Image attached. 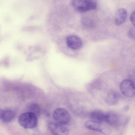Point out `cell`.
Instances as JSON below:
<instances>
[{
	"mask_svg": "<svg viewBox=\"0 0 135 135\" xmlns=\"http://www.w3.org/2000/svg\"><path fill=\"white\" fill-rule=\"evenodd\" d=\"M119 98L118 93L114 90H111L108 93L105 98V101L107 104L114 105L118 103Z\"/></svg>",
	"mask_w": 135,
	"mask_h": 135,
	"instance_id": "obj_9",
	"label": "cell"
},
{
	"mask_svg": "<svg viewBox=\"0 0 135 135\" xmlns=\"http://www.w3.org/2000/svg\"><path fill=\"white\" fill-rule=\"evenodd\" d=\"M30 110L29 112L34 113L37 115L40 113V108L37 104H33L30 107Z\"/></svg>",
	"mask_w": 135,
	"mask_h": 135,
	"instance_id": "obj_14",
	"label": "cell"
},
{
	"mask_svg": "<svg viewBox=\"0 0 135 135\" xmlns=\"http://www.w3.org/2000/svg\"><path fill=\"white\" fill-rule=\"evenodd\" d=\"M71 3L74 9L79 12L94 9L97 5L96 1L93 0H74Z\"/></svg>",
	"mask_w": 135,
	"mask_h": 135,
	"instance_id": "obj_2",
	"label": "cell"
},
{
	"mask_svg": "<svg viewBox=\"0 0 135 135\" xmlns=\"http://www.w3.org/2000/svg\"><path fill=\"white\" fill-rule=\"evenodd\" d=\"M66 44L68 47L74 50L80 48L83 45L81 39L78 36L75 35H70L68 36L66 39Z\"/></svg>",
	"mask_w": 135,
	"mask_h": 135,
	"instance_id": "obj_7",
	"label": "cell"
},
{
	"mask_svg": "<svg viewBox=\"0 0 135 135\" xmlns=\"http://www.w3.org/2000/svg\"><path fill=\"white\" fill-rule=\"evenodd\" d=\"M90 116L92 120L95 122L102 123L105 121L106 114L101 110H94L90 113Z\"/></svg>",
	"mask_w": 135,
	"mask_h": 135,
	"instance_id": "obj_12",
	"label": "cell"
},
{
	"mask_svg": "<svg viewBox=\"0 0 135 135\" xmlns=\"http://www.w3.org/2000/svg\"><path fill=\"white\" fill-rule=\"evenodd\" d=\"M119 89L125 96L132 98L135 96V84L129 79H124L120 83Z\"/></svg>",
	"mask_w": 135,
	"mask_h": 135,
	"instance_id": "obj_4",
	"label": "cell"
},
{
	"mask_svg": "<svg viewBox=\"0 0 135 135\" xmlns=\"http://www.w3.org/2000/svg\"><path fill=\"white\" fill-rule=\"evenodd\" d=\"M108 124L114 127H118L119 124V118L117 114L112 112L106 114L105 121Z\"/></svg>",
	"mask_w": 135,
	"mask_h": 135,
	"instance_id": "obj_11",
	"label": "cell"
},
{
	"mask_svg": "<svg viewBox=\"0 0 135 135\" xmlns=\"http://www.w3.org/2000/svg\"><path fill=\"white\" fill-rule=\"evenodd\" d=\"M129 79L135 84V70L132 71L129 75Z\"/></svg>",
	"mask_w": 135,
	"mask_h": 135,
	"instance_id": "obj_16",
	"label": "cell"
},
{
	"mask_svg": "<svg viewBox=\"0 0 135 135\" xmlns=\"http://www.w3.org/2000/svg\"><path fill=\"white\" fill-rule=\"evenodd\" d=\"M130 19L132 24L135 27V11L133 12L131 14Z\"/></svg>",
	"mask_w": 135,
	"mask_h": 135,
	"instance_id": "obj_15",
	"label": "cell"
},
{
	"mask_svg": "<svg viewBox=\"0 0 135 135\" xmlns=\"http://www.w3.org/2000/svg\"><path fill=\"white\" fill-rule=\"evenodd\" d=\"M84 125L89 129L99 132L104 135H109L111 132L110 128L102 123L89 120L85 122Z\"/></svg>",
	"mask_w": 135,
	"mask_h": 135,
	"instance_id": "obj_3",
	"label": "cell"
},
{
	"mask_svg": "<svg viewBox=\"0 0 135 135\" xmlns=\"http://www.w3.org/2000/svg\"><path fill=\"white\" fill-rule=\"evenodd\" d=\"M18 121L20 125L25 129L34 128L37 124V115L30 112L23 113L19 116Z\"/></svg>",
	"mask_w": 135,
	"mask_h": 135,
	"instance_id": "obj_1",
	"label": "cell"
},
{
	"mask_svg": "<svg viewBox=\"0 0 135 135\" xmlns=\"http://www.w3.org/2000/svg\"><path fill=\"white\" fill-rule=\"evenodd\" d=\"M48 128L54 135H69L68 129L63 125L57 123L51 122L47 125Z\"/></svg>",
	"mask_w": 135,
	"mask_h": 135,
	"instance_id": "obj_6",
	"label": "cell"
},
{
	"mask_svg": "<svg viewBox=\"0 0 135 135\" xmlns=\"http://www.w3.org/2000/svg\"><path fill=\"white\" fill-rule=\"evenodd\" d=\"M127 16L126 10L121 8L117 11L115 16L114 22L115 25L120 26L126 20Z\"/></svg>",
	"mask_w": 135,
	"mask_h": 135,
	"instance_id": "obj_8",
	"label": "cell"
},
{
	"mask_svg": "<svg viewBox=\"0 0 135 135\" xmlns=\"http://www.w3.org/2000/svg\"><path fill=\"white\" fill-rule=\"evenodd\" d=\"M15 115V112L11 110H0V118L4 122L8 123L11 122L14 119Z\"/></svg>",
	"mask_w": 135,
	"mask_h": 135,
	"instance_id": "obj_10",
	"label": "cell"
},
{
	"mask_svg": "<svg viewBox=\"0 0 135 135\" xmlns=\"http://www.w3.org/2000/svg\"><path fill=\"white\" fill-rule=\"evenodd\" d=\"M90 86L91 89L100 90L102 86L101 81L99 79H95L91 83Z\"/></svg>",
	"mask_w": 135,
	"mask_h": 135,
	"instance_id": "obj_13",
	"label": "cell"
},
{
	"mask_svg": "<svg viewBox=\"0 0 135 135\" xmlns=\"http://www.w3.org/2000/svg\"><path fill=\"white\" fill-rule=\"evenodd\" d=\"M53 117L57 123L63 125L67 124L70 119L69 113L62 108H58L54 111Z\"/></svg>",
	"mask_w": 135,
	"mask_h": 135,
	"instance_id": "obj_5",
	"label": "cell"
}]
</instances>
